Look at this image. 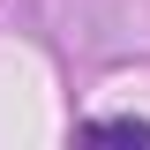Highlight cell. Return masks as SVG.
Wrapping results in <instances>:
<instances>
[{
  "label": "cell",
  "instance_id": "obj_1",
  "mask_svg": "<svg viewBox=\"0 0 150 150\" xmlns=\"http://www.w3.org/2000/svg\"><path fill=\"white\" fill-rule=\"evenodd\" d=\"M83 135H90V143H150V120L112 112V120H83Z\"/></svg>",
  "mask_w": 150,
  "mask_h": 150
}]
</instances>
